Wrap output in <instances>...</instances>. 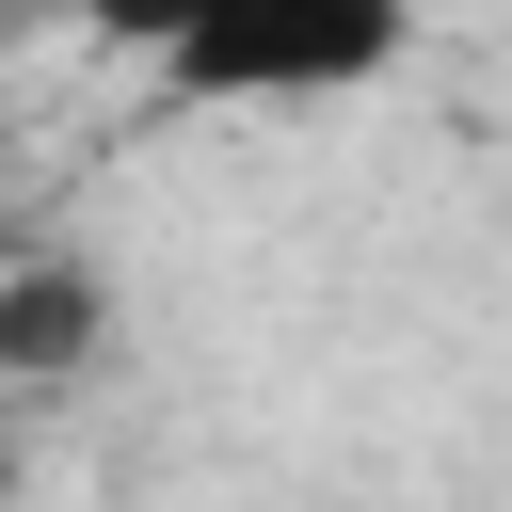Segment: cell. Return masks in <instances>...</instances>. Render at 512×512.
I'll use <instances>...</instances> for the list:
<instances>
[{"instance_id": "cell-2", "label": "cell", "mask_w": 512, "mask_h": 512, "mask_svg": "<svg viewBox=\"0 0 512 512\" xmlns=\"http://www.w3.org/2000/svg\"><path fill=\"white\" fill-rule=\"evenodd\" d=\"M96 352V272L80 256H0V384H64Z\"/></svg>"}, {"instance_id": "cell-1", "label": "cell", "mask_w": 512, "mask_h": 512, "mask_svg": "<svg viewBox=\"0 0 512 512\" xmlns=\"http://www.w3.org/2000/svg\"><path fill=\"white\" fill-rule=\"evenodd\" d=\"M416 48V0H208L160 64V96L192 112H304V96H352Z\"/></svg>"}, {"instance_id": "cell-3", "label": "cell", "mask_w": 512, "mask_h": 512, "mask_svg": "<svg viewBox=\"0 0 512 512\" xmlns=\"http://www.w3.org/2000/svg\"><path fill=\"white\" fill-rule=\"evenodd\" d=\"M64 32H96V48H128V64H176V32L208 16V0H48Z\"/></svg>"}]
</instances>
